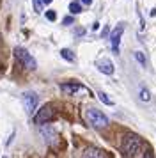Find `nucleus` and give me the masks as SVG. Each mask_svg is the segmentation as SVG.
Here are the masks:
<instances>
[{"label": "nucleus", "instance_id": "nucleus-9", "mask_svg": "<svg viewBox=\"0 0 156 158\" xmlns=\"http://www.w3.org/2000/svg\"><path fill=\"white\" fill-rule=\"evenodd\" d=\"M96 68L101 73H105V75H113V64L108 59H99L98 62H96Z\"/></svg>", "mask_w": 156, "mask_h": 158}, {"label": "nucleus", "instance_id": "nucleus-5", "mask_svg": "<svg viewBox=\"0 0 156 158\" xmlns=\"http://www.w3.org/2000/svg\"><path fill=\"white\" fill-rule=\"evenodd\" d=\"M62 93H66L68 96H75V94H85V96H91V91L82 84H62L60 85Z\"/></svg>", "mask_w": 156, "mask_h": 158}, {"label": "nucleus", "instance_id": "nucleus-8", "mask_svg": "<svg viewBox=\"0 0 156 158\" xmlns=\"http://www.w3.org/2000/svg\"><path fill=\"white\" fill-rule=\"evenodd\" d=\"M41 135H43V139L48 144H51V146H53V144L57 142V139H59L57 131L51 128V126H48V124H46V126H41Z\"/></svg>", "mask_w": 156, "mask_h": 158}, {"label": "nucleus", "instance_id": "nucleus-2", "mask_svg": "<svg viewBox=\"0 0 156 158\" xmlns=\"http://www.w3.org/2000/svg\"><path fill=\"white\" fill-rule=\"evenodd\" d=\"M85 121L94 128H105L108 126V117L98 108H87L85 110Z\"/></svg>", "mask_w": 156, "mask_h": 158}, {"label": "nucleus", "instance_id": "nucleus-4", "mask_svg": "<svg viewBox=\"0 0 156 158\" xmlns=\"http://www.w3.org/2000/svg\"><path fill=\"white\" fill-rule=\"evenodd\" d=\"M122 34H124V23L121 22V23H117V27L110 32V46H112L113 53H119V43H121Z\"/></svg>", "mask_w": 156, "mask_h": 158}, {"label": "nucleus", "instance_id": "nucleus-11", "mask_svg": "<svg viewBox=\"0 0 156 158\" xmlns=\"http://www.w3.org/2000/svg\"><path fill=\"white\" fill-rule=\"evenodd\" d=\"M60 55H62V59L69 60V62H75V60H76V57L73 55V52L68 50V48H62V50H60Z\"/></svg>", "mask_w": 156, "mask_h": 158}, {"label": "nucleus", "instance_id": "nucleus-20", "mask_svg": "<svg viewBox=\"0 0 156 158\" xmlns=\"http://www.w3.org/2000/svg\"><path fill=\"white\" fill-rule=\"evenodd\" d=\"M43 2H44V4H50V2H51V0H43Z\"/></svg>", "mask_w": 156, "mask_h": 158}, {"label": "nucleus", "instance_id": "nucleus-15", "mask_svg": "<svg viewBox=\"0 0 156 158\" xmlns=\"http://www.w3.org/2000/svg\"><path fill=\"white\" fill-rule=\"evenodd\" d=\"M32 4H34V11L35 13H41L43 11V6H44L43 0H32Z\"/></svg>", "mask_w": 156, "mask_h": 158}, {"label": "nucleus", "instance_id": "nucleus-13", "mask_svg": "<svg viewBox=\"0 0 156 158\" xmlns=\"http://www.w3.org/2000/svg\"><path fill=\"white\" fill-rule=\"evenodd\" d=\"M98 98H99L101 101H103L105 105H108V107H112V105H113V101L110 100V98H108V96H106L105 93H98Z\"/></svg>", "mask_w": 156, "mask_h": 158}, {"label": "nucleus", "instance_id": "nucleus-7", "mask_svg": "<svg viewBox=\"0 0 156 158\" xmlns=\"http://www.w3.org/2000/svg\"><path fill=\"white\" fill-rule=\"evenodd\" d=\"M53 108L50 107V105H44V107L35 114V117H34V121H35V124H46V123H50L51 119H53Z\"/></svg>", "mask_w": 156, "mask_h": 158}, {"label": "nucleus", "instance_id": "nucleus-17", "mask_svg": "<svg viewBox=\"0 0 156 158\" xmlns=\"http://www.w3.org/2000/svg\"><path fill=\"white\" fill-rule=\"evenodd\" d=\"M46 18H48L50 22H55V20H57V15H55V11H48V13H46Z\"/></svg>", "mask_w": 156, "mask_h": 158}, {"label": "nucleus", "instance_id": "nucleus-6", "mask_svg": "<svg viewBox=\"0 0 156 158\" xmlns=\"http://www.w3.org/2000/svg\"><path fill=\"white\" fill-rule=\"evenodd\" d=\"M23 107H25V112L28 115H32L35 112V107H37V94L28 91V93L23 94Z\"/></svg>", "mask_w": 156, "mask_h": 158}, {"label": "nucleus", "instance_id": "nucleus-10", "mask_svg": "<svg viewBox=\"0 0 156 158\" xmlns=\"http://www.w3.org/2000/svg\"><path fill=\"white\" fill-rule=\"evenodd\" d=\"M82 156H85V158H106L108 155L103 149H98V148H87V149H84Z\"/></svg>", "mask_w": 156, "mask_h": 158}, {"label": "nucleus", "instance_id": "nucleus-14", "mask_svg": "<svg viewBox=\"0 0 156 158\" xmlns=\"http://www.w3.org/2000/svg\"><path fill=\"white\" fill-rule=\"evenodd\" d=\"M140 100L142 101H149L151 100V94H149V91L146 89V87H142L140 89Z\"/></svg>", "mask_w": 156, "mask_h": 158}, {"label": "nucleus", "instance_id": "nucleus-18", "mask_svg": "<svg viewBox=\"0 0 156 158\" xmlns=\"http://www.w3.org/2000/svg\"><path fill=\"white\" fill-rule=\"evenodd\" d=\"M71 23H73V18H71V16L64 18V25H71Z\"/></svg>", "mask_w": 156, "mask_h": 158}, {"label": "nucleus", "instance_id": "nucleus-12", "mask_svg": "<svg viewBox=\"0 0 156 158\" xmlns=\"http://www.w3.org/2000/svg\"><path fill=\"white\" fill-rule=\"evenodd\" d=\"M69 11L73 15H78V13H82V6L78 4V2H71L69 4Z\"/></svg>", "mask_w": 156, "mask_h": 158}, {"label": "nucleus", "instance_id": "nucleus-1", "mask_svg": "<svg viewBox=\"0 0 156 158\" xmlns=\"http://www.w3.org/2000/svg\"><path fill=\"white\" fill-rule=\"evenodd\" d=\"M146 144L138 135H128L122 140V155L126 156H142Z\"/></svg>", "mask_w": 156, "mask_h": 158}, {"label": "nucleus", "instance_id": "nucleus-16", "mask_svg": "<svg viewBox=\"0 0 156 158\" xmlns=\"http://www.w3.org/2000/svg\"><path fill=\"white\" fill-rule=\"evenodd\" d=\"M135 59H137V60H138L144 68H146V64H147V62H146V57H144V53H142V52H135Z\"/></svg>", "mask_w": 156, "mask_h": 158}, {"label": "nucleus", "instance_id": "nucleus-3", "mask_svg": "<svg viewBox=\"0 0 156 158\" xmlns=\"http://www.w3.org/2000/svg\"><path fill=\"white\" fill-rule=\"evenodd\" d=\"M14 57L18 59L20 64L23 66V68H27V69H35V68H37L34 57H32L25 48H14Z\"/></svg>", "mask_w": 156, "mask_h": 158}, {"label": "nucleus", "instance_id": "nucleus-19", "mask_svg": "<svg viewBox=\"0 0 156 158\" xmlns=\"http://www.w3.org/2000/svg\"><path fill=\"white\" fill-rule=\"evenodd\" d=\"M82 2H84L85 6H91V4H92V0H82Z\"/></svg>", "mask_w": 156, "mask_h": 158}]
</instances>
